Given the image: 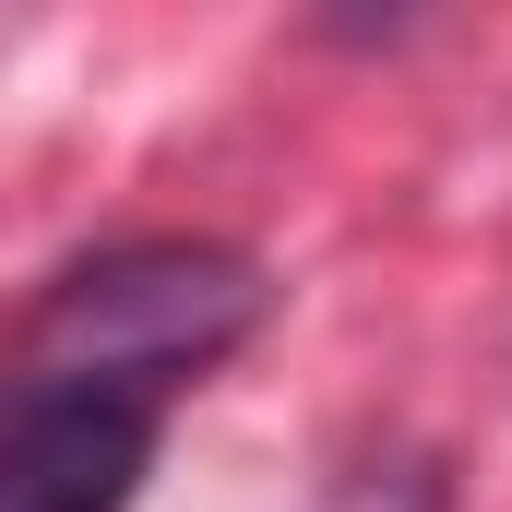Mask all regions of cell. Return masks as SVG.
<instances>
[{"instance_id":"6da1fadb","label":"cell","mask_w":512,"mask_h":512,"mask_svg":"<svg viewBox=\"0 0 512 512\" xmlns=\"http://www.w3.org/2000/svg\"><path fill=\"white\" fill-rule=\"evenodd\" d=\"M274 286H262L251 251L227 239H120V251L72 262L24 334H12V393H108V405H143L167 417V393L227 370L262 334Z\"/></svg>"},{"instance_id":"7a4b0ae2","label":"cell","mask_w":512,"mask_h":512,"mask_svg":"<svg viewBox=\"0 0 512 512\" xmlns=\"http://www.w3.org/2000/svg\"><path fill=\"white\" fill-rule=\"evenodd\" d=\"M155 417L108 393H0V512H131Z\"/></svg>"}]
</instances>
